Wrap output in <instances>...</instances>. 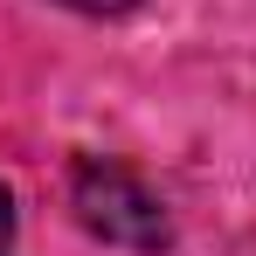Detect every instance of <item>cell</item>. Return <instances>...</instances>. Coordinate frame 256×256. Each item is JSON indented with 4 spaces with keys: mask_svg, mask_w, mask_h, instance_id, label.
<instances>
[{
    "mask_svg": "<svg viewBox=\"0 0 256 256\" xmlns=\"http://www.w3.org/2000/svg\"><path fill=\"white\" fill-rule=\"evenodd\" d=\"M62 7H90V14H118V7H132V0H62Z\"/></svg>",
    "mask_w": 256,
    "mask_h": 256,
    "instance_id": "cell-3",
    "label": "cell"
},
{
    "mask_svg": "<svg viewBox=\"0 0 256 256\" xmlns=\"http://www.w3.org/2000/svg\"><path fill=\"white\" fill-rule=\"evenodd\" d=\"M7 242H14V201H7V187H0V256H7Z\"/></svg>",
    "mask_w": 256,
    "mask_h": 256,
    "instance_id": "cell-2",
    "label": "cell"
},
{
    "mask_svg": "<svg viewBox=\"0 0 256 256\" xmlns=\"http://www.w3.org/2000/svg\"><path fill=\"white\" fill-rule=\"evenodd\" d=\"M76 222L118 250H160L166 242V208L152 201V187L132 180L125 166H97V160L76 166Z\"/></svg>",
    "mask_w": 256,
    "mask_h": 256,
    "instance_id": "cell-1",
    "label": "cell"
}]
</instances>
